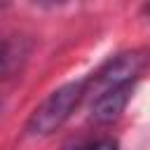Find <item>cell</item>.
I'll list each match as a JSON object with an SVG mask.
<instances>
[{"label":"cell","mask_w":150,"mask_h":150,"mask_svg":"<svg viewBox=\"0 0 150 150\" xmlns=\"http://www.w3.org/2000/svg\"><path fill=\"white\" fill-rule=\"evenodd\" d=\"M131 89H134V84H122V87L98 91L94 103H91V120L98 122V124L115 122L124 112V108H127V103L131 98Z\"/></svg>","instance_id":"3957f363"},{"label":"cell","mask_w":150,"mask_h":150,"mask_svg":"<svg viewBox=\"0 0 150 150\" xmlns=\"http://www.w3.org/2000/svg\"><path fill=\"white\" fill-rule=\"evenodd\" d=\"M82 150H117V141H112V138H101V141H96V143L84 145Z\"/></svg>","instance_id":"5b68a950"},{"label":"cell","mask_w":150,"mask_h":150,"mask_svg":"<svg viewBox=\"0 0 150 150\" xmlns=\"http://www.w3.org/2000/svg\"><path fill=\"white\" fill-rule=\"evenodd\" d=\"M12 63H14V52H12V45L0 42V75H2V73H7Z\"/></svg>","instance_id":"277c9868"},{"label":"cell","mask_w":150,"mask_h":150,"mask_svg":"<svg viewBox=\"0 0 150 150\" xmlns=\"http://www.w3.org/2000/svg\"><path fill=\"white\" fill-rule=\"evenodd\" d=\"M150 63V52L148 49H131V52H122L112 59H108L96 77H89V84L98 87V91L112 89V87H122V84H134V80L145 70V66Z\"/></svg>","instance_id":"7a4b0ae2"},{"label":"cell","mask_w":150,"mask_h":150,"mask_svg":"<svg viewBox=\"0 0 150 150\" xmlns=\"http://www.w3.org/2000/svg\"><path fill=\"white\" fill-rule=\"evenodd\" d=\"M145 14H148V16H150V5H148V7H145Z\"/></svg>","instance_id":"8992f818"},{"label":"cell","mask_w":150,"mask_h":150,"mask_svg":"<svg viewBox=\"0 0 150 150\" xmlns=\"http://www.w3.org/2000/svg\"><path fill=\"white\" fill-rule=\"evenodd\" d=\"M89 87V80H77V82H66L59 89H54L28 117L26 131L30 136H49L63 122L73 115V110L80 105Z\"/></svg>","instance_id":"6da1fadb"}]
</instances>
